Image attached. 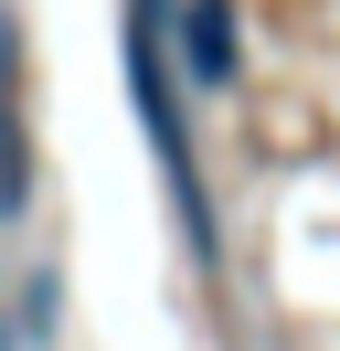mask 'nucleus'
<instances>
[{"label": "nucleus", "mask_w": 340, "mask_h": 351, "mask_svg": "<svg viewBox=\"0 0 340 351\" xmlns=\"http://www.w3.org/2000/svg\"><path fill=\"white\" fill-rule=\"evenodd\" d=\"M53 308H64L53 266H32V287H21V319H11V330H53Z\"/></svg>", "instance_id": "nucleus-4"}, {"label": "nucleus", "mask_w": 340, "mask_h": 351, "mask_svg": "<svg viewBox=\"0 0 340 351\" xmlns=\"http://www.w3.org/2000/svg\"><path fill=\"white\" fill-rule=\"evenodd\" d=\"M11 341H21V330H0V351H11Z\"/></svg>", "instance_id": "nucleus-5"}, {"label": "nucleus", "mask_w": 340, "mask_h": 351, "mask_svg": "<svg viewBox=\"0 0 340 351\" xmlns=\"http://www.w3.org/2000/svg\"><path fill=\"white\" fill-rule=\"evenodd\" d=\"M127 86H138V128H149V149H160V171H170L191 256H212L202 171H191V117H181V86H170V0H127Z\"/></svg>", "instance_id": "nucleus-1"}, {"label": "nucleus", "mask_w": 340, "mask_h": 351, "mask_svg": "<svg viewBox=\"0 0 340 351\" xmlns=\"http://www.w3.org/2000/svg\"><path fill=\"white\" fill-rule=\"evenodd\" d=\"M32 202V138H21V22L0 11V213Z\"/></svg>", "instance_id": "nucleus-2"}, {"label": "nucleus", "mask_w": 340, "mask_h": 351, "mask_svg": "<svg viewBox=\"0 0 340 351\" xmlns=\"http://www.w3.org/2000/svg\"><path fill=\"white\" fill-rule=\"evenodd\" d=\"M170 32H181V75L191 86H234V11L223 0H181Z\"/></svg>", "instance_id": "nucleus-3"}]
</instances>
